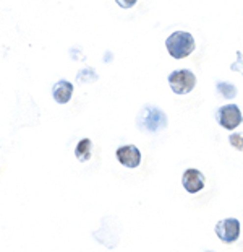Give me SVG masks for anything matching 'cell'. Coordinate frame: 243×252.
Wrapping results in <instances>:
<instances>
[{
    "label": "cell",
    "mask_w": 243,
    "mask_h": 252,
    "mask_svg": "<svg viewBox=\"0 0 243 252\" xmlns=\"http://www.w3.org/2000/svg\"><path fill=\"white\" fill-rule=\"evenodd\" d=\"M165 47L174 59H185L194 51V37L187 31H174L165 39Z\"/></svg>",
    "instance_id": "obj_1"
},
{
    "label": "cell",
    "mask_w": 243,
    "mask_h": 252,
    "mask_svg": "<svg viewBox=\"0 0 243 252\" xmlns=\"http://www.w3.org/2000/svg\"><path fill=\"white\" fill-rule=\"evenodd\" d=\"M138 127L146 132L156 133L167 127V116L156 106H146L138 116Z\"/></svg>",
    "instance_id": "obj_2"
},
{
    "label": "cell",
    "mask_w": 243,
    "mask_h": 252,
    "mask_svg": "<svg viewBox=\"0 0 243 252\" xmlns=\"http://www.w3.org/2000/svg\"><path fill=\"white\" fill-rule=\"evenodd\" d=\"M169 85L175 94H187L196 87V75L188 68L174 70L169 75Z\"/></svg>",
    "instance_id": "obj_3"
},
{
    "label": "cell",
    "mask_w": 243,
    "mask_h": 252,
    "mask_svg": "<svg viewBox=\"0 0 243 252\" xmlns=\"http://www.w3.org/2000/svg\"><path fill=\"white\" fill-rule=\"evenodd\" d=\"M240 226L242 224L237 218H225L217 221L214 231L224 244H234L240 238V231H242Z\"/></svg>",
    "instance_id": "obj_4"
},
{
    "label": "cell",
    "mask_w": 243,
    "mask_h": 252,
    "mask_svg": "<svg viewBox=\"0 0 243 252\" xmlns=\"http://www.w3.org/2000/svg\"><path fill=\"white\" fill-rule=\"evenodd\" d=\"M217 122L227 130H235L243 122V114L237 104H225L217 109Z\"/></svg>",
    "instance_id": "obj_5"
},
{
    "label": "cell",
    "mask_w": 243,
    "mask_h": 252,
    "mask_svg": "<svg viewBox=\"0 0 243 252\" xmlns=\"http://www.w3.org/2000/svg\"><path fill=\"white\" fill-rule=\"evenodd\" d=\"M204 184H206V179H204V174L199 169L190 168L182 176V186L185 187L188 194H198L199 190L204 189Z\"/></svg>",
    "instance_id": "obj_6"
},
{
    "label": "cell",
    "mask_w": 243,
    "mask_h": 252,
    "mask_svg": "<svg viewBox=\"0 0 243 252\" xmlns=\"http://www.w3.org/2000/svg\"><path fill=\"white\" fill-rule=\"evenodd\" d=\"M117 159L122 166L133 169L138 168L139 163H141V153H139V148L135 147V145H123L117 150Z\"/></svg>",
    "instance_id": "obj_7"
},
{
    "label": "cell",
    "mask_w": 243,
    "mask_h": 252,
    "mask_svg": "<svg viewBox=\"0 0 243 252\" xmlns=\"http://www.w3.org/2000/svg\"><path fill=\"white\" fill-rule=\"evenodd\" d=\"M73 94V83H70L68 80H58L52 88V96L58 104H67L72 99Z\"/></svg>",
    "instance_id": "obj_8"
},
{
    "label": "cell",
    "mask_w": 243,
    "mask_h": 252,
    "mask_svg": "<svg viewBox=\"0 0 243 252\" xmlns=\"http://www.w3.org/2000/svg\"><path fill=\"white\" fill-rule=\"evenodd\" d=\"M91 150H93V142H91L89 138H83V140H80L77 148H75V155H77L78 161H81V163L89 161Z\"/></svg>",
    "instance_id": "obj_9"
},
{
    "label": "cell",
    "mask_w": 243,
    "mask_h": 252,
    "mask_svg": "<svg viewBox=\"0 0 243 252\" xmlns=\"http://www.w3.org/2000/svg\"><path fill=\"white\" fill-rule=\"evenodd\" d=\"M216 88H217V91L222 94V98H225V99H232V98H235V96H237V87H235V85H232V83L217 82Z\"/></svg>",
    "instance_id": "obj_10"
},
{
    "label": "cell",
    "mask_w": 243,
    "mask_h": 252,
    "mask_svg": "<svg viewBox=\"0 0 243 252\" xmlns=\"http://www.w3.org/2000/svg\"><path fill=\"white\" fill-rule=\"evenodd\" d=\"M229 142H230L232 147H234L235 150H239V152L243 150V135L242 133H232V135L229 137Z\"/></svg>",
    "instance_id": "obj_11"
},
{
    "label": "cell",
    "mask_w": 243,
    "mask_h": 252,
    "mask_svg": "<svg viewBox=\"0 0 243 252\" xmlns=\"http://www.w3.org/2000/svg\"><path fill=\"white\" fill-rule=\"evenodd\" d=\"M230 68H232V70H235V72H240L243 75V57H242L240 51H237V61L232 63Z\"/></svg>",
    "instance_id": "obj_12"
},
{
    "label": "cell",
    "mask_w": 243,
    "mask_h": 252,
    "mask_svg": "<svg viewBox=\"0 0 243 252\" xmlns=\"http://www.w3.org/2000/svg\"><path fill=\"white\" fill-rule=\"evenodd\" d=\"M115 2H117V5H120L122 8H132L136 5L138 0H115Z\"/></svg>",
    "instance_id": "obj_13"
}]
</instances>
